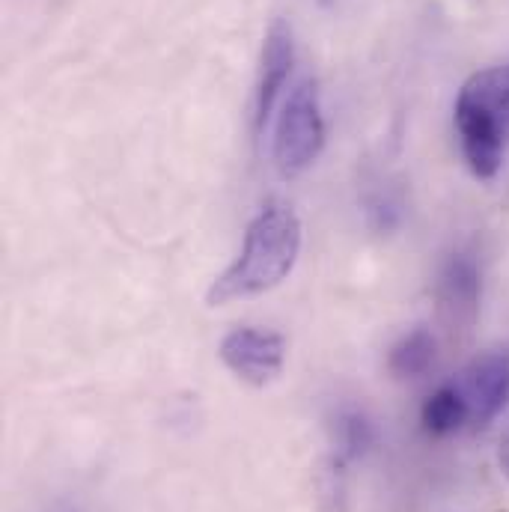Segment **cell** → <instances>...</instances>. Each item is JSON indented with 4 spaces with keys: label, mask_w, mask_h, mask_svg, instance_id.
I'll use <instances>...</instances> for the list:
<instances>
[{
    "label": "cell",
    "mask_w": 509,
    "mask_h": 512,
    "mask_svg": "<svg viewBox=\"0 0 509 512\" xmlns=\"http://www.w3.org/2000/svg\"><path fill=\"white\" fill-rule=\"evenodd\" d=\"M301 254V221L286 203H265L248 224L242 254L215 277L209 304L224 307L239 298H254L280 286Z\"/></svg>",
    "instance_id": "1"
},
{
    "label": "cell",
    "mask_w": 509,
    "mask_h": 512,
    "mask_svg": "<svg viewBox=\"0 0 509 512\" xmlns=\"http://www.w3.org/2000/svg\"><path fill=\"white\" fill-rule=\"evenodd\" d=\"M465 164L477 179H495L509 143V66L474 72L453 108Z\"/></svg>",
    "instance_id": "2"
},
{
    "label": "cell",
    "mask_w": 509,
    "mask_h": 512,
    "mask_svg": "<svg viewBox=\"0 0 509 512\" xmlns=\"http://www.w3.org/2000/svg\"><path fill=\"white\" fill-rule=\"evenodd\" d=\"M325 146V117L322 99L313 78H301L277 117L274 126V164L280 176H301Z\"/></svg>",
    "instance_id": "3"
},
{
    "label": "cell",
    "mask_w": 509,
    "mask_h": 512,
    "mask_svg": "<svg viewBox=\"0 0 509 512\" xmlns=\"http://www.w3.org/2000/svg\"><path fill=\"white\" fill-rule=\"evenodd\" d=\"M221 361L233 376L251 387L271 384L286 361V343L274 331L262 328H236L221 343Z\"/></svg>",
    "instance_id": "4"
},
{
    "label": "cell",
    "mask_w": 509,
    "mask_h": 512,
    "mask_svg": "<svg viewBox=\"0 0 509 512\" xmlns=\"http://www.w3.org/2000/svg\"><path fill=\"white\" fill-rule=\"evenodd\" d=\"M474 426H489L509 402V349H492L468 364L459 382Z\"/></svg>",
    "instance_id": "5"
},
{
    "label": "cell",
    "mask_w": 509,
    "mask_h": 512,
    "mask_svg": "<svg viewBox=\"0 0 509 512\" xmlns=\"http://www.w3.org/2000/svg\"><path fill=\"white\" fill-rule=\"evenodd\" d=\"M292 63H295V42H292V30L286 21H274L265 33V42H262V57H259V78H256V93H254V131L262 134L268 120H271V111L277 105V96L280 90L286 87L289 81V72H292Z\"/></svg>",
    "instance_id": "6"
},
{
    "label": "cell",
    "mask_w": 509,
    "mask_h": 512,
    "mask_svg": "<svg viewBox=\"0 0 509 512\" xmlns=\"http://www.w3.org/2000/svg\"><path fill=\"white\" fill-rule=\"evenodd\" d=\"M441 313L456 325H471L480 310V268L471 254H450L438 271Z\"/></svg>",
    "instance_id": "7"
},
{
    "label": "cell",
    "mask_w": 509,
    "mask_h": 512,
    "mask_svg": "<svg viewBox=\"0 0 509 512\" xmlns=\"http://www.w3.org/2000/svg\"><path fill=\"white\" fill-rule=\"evenodd\" d=\"M331 438H334V456L331 459L346 468L349 462L364 459L376 447V423H373V417L364 408L343 405L334 414Z\"/></svg>",
    "instance_id": "8"
},
{
    "label": "cell",
    "mask_w": 509,
    "mask_h": 512,
    "mask_svg": "<svg viewBox=\"0 0 509 512\" xmlns=\"http://www.w3.org/2000/svg\"><path fill=\"white\" fill-rule=\"evenodd\" d=\"M420 423L432 438H447L459 432L465 423H471L468 399L462 396L459 384H441L420 408Z\"/></svg>",
    "instance_id": "9"
},
{
    "label": "cell",
    "mask_w": 509,
    "mask_h": 512,
    "mask_svg": "<svg viewBox=\"0 0 509 512\" xmlns=\"http://www.w3.org/2000/svg\"><path fill=\"white\" fill-rule=\"evenodd\" d=\"M435 337L426 328H414L399 337L387 355V367L396 379H417L435 364Z\"/></svg>",
    "instance_id": "10"
},
{
    "label": "cell",
    "mask_w": 509,
    "mask_h": 512,
    "mask_svg": "<svg viewBox=\"0 0 509 512\" xmlns=\"http://www.w3.org/2000/svg\"><path fill=\"white\" fill-rule=\"evenodd\" d=\"M364 215H367V224L373 233H393L402 224V203L387 191H376L367 197Z\"/></svg>",
    "instance_id": "11"
},
{
    "label": "cell",
    "mask_w": 509,
    "mask_h": 512,
    "mask_svg": "<svg viewBox=\"0 0 509 512\" xmlns=\"http://www.w3.org/2000/svg\"><path fill=\"white\" fill-rule=\"evenodd\" d=\"M498 465H501L504 477L509 480V429L504 432V438H501V447H498Z\"/></svg>",
    "instance_id": "12"
},
{
    "label": "cell",
    "mask_w": 509,
    "mask_h": 512,
    "mask_svg": "<svg viewBox=\"0 0 509 512\" xmlns=\"http://www.w3.org/2000/svg\"><path fill=\"white\" fill-rule=\"evenodd\" d=\"M316 3H319V6H322V9H328V6H334V3H337V0H316Z\"/></svg>",
    "instance_id": "13"
},
{
    "label": "cell",
    "mask_w": 509,
    "mask_h": 512,
    "mask_svg": "<svg viewBox=\"0 0 509 512\" xmlns=\"http://www.w3.org/2000/svg\"><path fill=\"white\" fill-rule=\"evenodd\" d=\"M54 512H75V510H69V507H60V510H54Z\"/></svg>",
    "instance_id": "14"
}]
</instances>
